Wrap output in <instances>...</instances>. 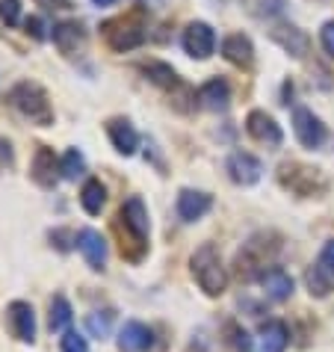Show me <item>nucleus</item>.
I'll use <instances>...</instances> for the list:
<instances>
[{"label":"nucleus","instance_id":"nucleus-1","mask_svg":"<svg viewBox=\"0 0 334 352\" xmlns=\"http://www.w3.org/2000/svg\"><path fill=\"white\" fill-rule=\"evenodd\" d=\"M115 231H119V249H122V258L124 261H142L145 249H148V231H151V222H148V208H145V201L140 195H131L119 217H115Z\"/></svg>","mask_w":334,"mask_h":352},{"label":"nucleus","instance_id":"nucleus-2","mask_svg":"<svg viewBox=\"0 0 334 352\" xmlns=\"http://www.w3.org/2000/svg\"><path fill=\"white\" fill-rule=\"evenodd\" d=\"M281 252V240L269 231H260V234H252L249 243H243V249L237 252V272L240 278L245 281H254L267 270H272V261L278 258Z\"/></svg>","mask_w":334,"mask_h":352},{"label":"nucleus","instance_id":"nucleus-3","mask_svg":"<svg viewBox=\"0 0 334 352\" xmlns=\"http://www.w3.org/2000/svg\"><path fill=\"white\" fill-rule=\"evenodd\" d=\"M104 42L119 54H127L133 47H140L145 38H148V24H145V9L133 6L131 12H124L119 18H110V21L101 24Z\"/></svg>","mask_w":334,"mask_h":352},{"label":"nucleus","instance_id":"nucleus-4","mask_svg":"<svg viewBox=\"0 0 334 352\" xmlns=\"http://www.w3.org/2000/svg\"><path fill=\"white\" fill-rule=\"evenodd\" d=\"M6 98H9V104H12L30 124H38V128H51V124H54L51 98H47V92L38 83H33V80H18L12 89H9Z\"/></svg>","mask_w":334,"mask_h":352},{"label":"nucleus","instance_id":"nucleus-5","mask_svg":"<svg viewBox=\"0 0 334 352\" xmlns=\"http://www.w3.org/2000/svg\"><path fill=\"white\" fill-rule=\"evenodd\" d=\"M190 267H192V276L199 281V287L208 293V296H222L225 287H228V272L222 267L219 252H216L210 243H204V246L195 252Z\"/></svg>","mask_w":334,"mask_h":352},{"label":"nucleus","instance_id":"nucleus-6","mask_svg":"<svg viewBox=\"0 0 334 352\" xmlns=\"http://www.w3.org/2000/svg\"><path fill=\"white\" fill-rule=\"evenodd\" d=\"M278 181L284 190L296 192L299 199H313V195H322L329 190V181H326V175H322V169L302 166V163H281Z\"/></svg>","mask_w":334,"mask_h":352},{"label":"nucleus","instance_id":"nucleus-7","mask_svg":"<svg viewBox=\"0 0 334 352\" xmlns=\"http://www.w3.org/2000/svg\"><path fill=\"white\" fill-rule=\"evenodd\" d=\"M3 322H6L9 335L15 340H21V344H33L36 340V311L30 302H24V299L9 302L3 311Z\"/></svg>","mask_w":334,"mask_h":352},{"label":"nucleus","instance_id":"nucleus-8","mask_svg":"<svg viewBox=\"0 0 334 352\" xmlns=\"http://www.w3.org/2000/svg\"><path fill=\"white\" fill-rule=\"evenodd\" d=\"M181 45L192 60H210L216 51V33L208 21H192V24H186Z\"/></svg>","mask_w":334,"mask_h":352},{"label":"nucleus","instance_id":"nucleus-9","mask_svg":"<svg viewBox=\"0 0 334 352\" xmlns=\"http://www.w3.org/2000/svg\"><path fill=\"white\" fill-rule=\"evenodd\" d=\"M293 131H296V140L304 145V148H320L326 142V124H322L320 116H313V110L308 107H296L293 110Z\"/></svg>","mask_w":334,"mask_h":352},{"label":"nucleus","instance_id":"nucleus-10","mask_svg":"<svg viewBox=\"0 0 334 352\" xmlns=\"http://www.w3.org/2000/svg\"><path fill=\"white\" fill-rule=\"evenodd\" d=\"M225 172H228V178L234 184H240V187H252V184L260 181L263 163L249 151H234L231 157L225 160Z\"/></svg>","mask_w":334,"mask_h":352},{"label":"nucleus","instance_id":"nucleus-11","mask_svg":"<svg viewBox=\"0 0 334 352\" xmlns=\"http://www.w3.org/2000/svg\"><path fill=\"white\" fill-rule=\"evenodd\" d=\"M30 178L42 190H54L56 184H60V178H63L60 160H56V154L47 148V145H38L36 148V157H33V166H30Z\"/></svg>","mask_w":334,"mask_h":352},{"label":"nucleus","instance_id":"nucleus-12","mask_svg":"<svg viewBox=\"0 0 334 352\" xmlns=\"http://www.w3.org/2000/svg\"><path fill=\"white\" fill-rule=\"evenodd\" d=\"M245 131H249L252 140L267 142V145H281V140H284L281 124L275 122L267 110H252L245 116Z\"/></svg>","mask_w":334,"mask_h":352},{"label":"nucleus","instance_id":"nucleus-13","mask_svg":"<svg viewBox=\"0 0 334 352\" xmlns=\"http://www.w3.org/2000/svg\"><path fill=\"white\" fill-rule=\"evenodd\" d=\"M210 208H213V195L204 190H190V187L178 192V204H175V210H178V217L183 222H199Z\"/></svg>","mask_w":334,"mask_h":352},{"label":"nucleus","instance_id":"nucleus-14","mask_svg":"<svg viewBox=\"0 0 334 352\" xmlns=\"http://www.w3.org/2000/svg\"><path fill=\"white\" fill-rule=\"evenodd\" d=\"M77 249H80L83 261L89 263V270H95V272L104 270V263H107V240L101 237V231L83 228L80 234H77Z\"/></svg>","mask_w":334,"mask_h":352},{"label":"nucleus","instance_id":"nucleus-15","mask_svg":"<svg viewBox=\"0 0 334 352\" xmlns=\"http://www.w3.org/2000/svg\"><path fill=\"white\" fill-rule=\"evenodd\" d=\"M51 38H54V45H56V51H60V54L74 56L77 51H83L86 30H83L80 21H60V24H54Z\"/></svg>","mask_w":334,"mask_h":352},{"label":"nucleus","instance_id":"nucleus-16","mask_svg":"<svg viewBox=\"0 0 334 352\" xmlns=\"http://www.w3.org/2000/svg\"><path fill=\"white\" fill-rule=\"evenodd\" d=\"M154 346V331L140 320H127L119 331V349L122 352H148Z\"/></svg>","mask_w":334,"mask_h":352},{"label":"nucleus","instance_id":"nucleus-17","mask_svg":"<svg viewBox=\"0 0 334 352\" xmlns=\"http://www.w3.org/2000/svg\"><path fill=\"white\" fill-rule=\"evenodd\" d=\"M107 136H110L113 148L124 154V157H131V154L140 148V133H136V128L127 119H122V116H115V119L107 122Z\"/></svg>","mask_w":334,"mask_h":352},{"label":"nucleus","instance_id":"nucleus-18","mask_svg":"<svg viewBox=\"0 0 334 352\" xmlns=\"http://www.w3.org/2000/svg\"><path fill=\"white\" fill-rule=\"evenodd\" d=\"M201 107H208L210 113H225L231 107V86L225 77H210L208 83L199 89Z\"/></svg>","mask_w":334,"mask_h":352},{"label":"nucleus","instance_id":"nucleus-19","mask_svg":"<svg viewBox=\"0 0 334 352\" xmlns=\"http://www.w3.org/2000/svg\"><path fill=\"white\" fill-rule=\"evenodd\" d=\"M269 36H272V42H278L284 51L290 56H296V60H302V56L308 54V36H304V30H299L296 24H275Z\"/></svg>","mask_w":334,"mask_h":352},{"label":"nucleus","instance_id":"nucleus-20","mask_svg":"<svg viewBox=\"0 0 334 352\" xmlns=\"http://www.w3.org/2000/svg\"><path fill=\"white\" fill-rule=\"evenodd\" d=\"M140 72L145 74V80H148V83L160 86V89H166V92H175V89H181V86H183V80L178 77V72H175L169 63H163V60L140 63Z\"/></svg>","mask_w":334,"mask_h":352},{"label":"nucleus","instance_id":"nucleus-21","mask_svg":"<svg viewBox=\"0 0 334 352\" xmlns=\"http://www.w3.org/2000/svg\"><path fill=\"white\" fill-rule=\"evenodd\" d=\"M222 56L231 65H237V68H249L254 63V45H252V38L243 36V33H231L222 42Z\"/></svg>","mask_w":334,"mask_h":352},{"label":"nucleus","instance_id":"nucleus-22","mask_svg":"<svg viewBox=\"0 0 334 352\" xmlns=\"http://www.w3.org/2000/svg\"><path fill=\"white\" fill-rule=\"evenodd\" d=\"M260 352H284L290 344V329L284 320H267L260 326Z\"/></svg>","mask_w":334,"mask_h":352},{"label":"nucleus","instance_id":"nucleus-23","mask_svg":"<svg viewBox=\"0 0 334 352\" xmlns=\"http://www.w3.org/2000/svg\"><path fill=\"white\" fill-rule=\"evenodd\" d=\"M260 285H263V290H267V296H269L272 302H284V299L293 296V278H290L281 267H272V270L263 272V276H260Z\"/></svg>","mask_w":334,"mask_h":352},{"label":"nucleus","instance_id":"nucleus-24","mask_svg":"<svg viewBox=\"0 0 334 352\" xmlns=\"http://www.w3.org/2000/svg\"><path fill=\"white\" fill-rule=\"evenodd\" d=\"M80 204H83V210L89 213V217H98V213L104 210V204H107V187L98 178H89L83 184V190H80Z\"/></svg>","mask_w":334,"mask_h":352},{"label":"nucleus","instance_id":"nucleus-25","mask_svg":"<svg viewBox=\"0 0 334 352\" xmlns=\"http://www.w3.org/2000/svg\"><path fill=\"white\" fill-rule=\"evenodd\" d=\"M71 320H74L71 302H68L65 296H54L51 299V317H47V326H51V331H68Z\"/></svg>","mask_w":334,"mask_h":352},{"label":"nucleus","instance_id":"nucleus-26","mask_svg":"<svg viewBox=\"0 0 334 352\" xmlns=\"http://www.w3.org/2000/svg\"><path fill=\"white\" fill-rule=\"evenodd\" d=\"M60 172H63L65 181H77V178H80V175L86 172V157H83V151H80V148H68L63 157H60Z\"/></svg>","mask_w":334,"mask_h":352},{"label":"nucleus","instance_id":"nucleus-27","mask_svg":"<svg viewBox=\"0 0 334 352\" xmlns=\"http://www.w3.org/2000/svg\"><path fill=\"white\" fill-rule=\"evenodd\" d=\"M304 281H308L311 296H320V299H322V296H329V290H331V276L320 267V263H317V267H311V270H308V276H304Z\"/></svg>","mask_w":334,"mask_h":352},{"label":"nucleus","instance_id":"nucleus-28","mask_svg":"<svg viewBox=\"0 0 334 352\" xmlns=\"http://www.w3.org/2000/svg\"><path fill=\"white\" fill-rule=\"evenodd\" d=\"M110 322H113V311H95V314L86 317V326L95 338H107L110 335Z\"/></svg>","mask_w":334,"mask_h":352},{"label":"nucleus","instance_id":"nucleus-29","mask_svg":"<svg viewBox=\"0 0 334 352\" xmlns=\"http://www.w3.org/2000/svg\"><path fill=\"white\" fill-rule=\"evenodd\" d=\"M60 352H89V340L83 335H77V331H63Z\"/></svg>","mask_w":334,"mask_h":352},{"label":"nucleus","instance_id":"nucleus-30","mask_svg":"<svg viewBox=\"0 0 334 352\" xmlns=\"http://www.w3.org/2000/svg\"><path fill=\"white\" fill-rule=\"evenodd\" d=\"M0 21L6 27H15L21 21V0H0Z\"/></svg>","mask_w":334,"mask_h":352},{"label":"nucleus","instance_id":"nucleus-31","mask_svg":"<svg viewBox=\"0 0 334 352\" xmlns=\"http://www.w3.org/2000/svg\"><path fill=\"white\" fill-rule=\"evenodd\" d=\"M228 335H231V344H234V349L237 352H254L252 349V338H249V331L245 329H240V326H228Z\"/></svg>","mask_w":334,"mask_h":352},{"label":"nucleus","instance_id":"nucleus-32","mask_svg":"<svg viewBox=\"0 0 334 352\" xmlns=\"http://www.w3.org/2000/svg\"><path fill=\"white\" fill-rule=\"evenodd\" d=\"M51 243L60 252H68L71 249V243L77 246V234H71V231H65V228H56V231H51Z\"/></svg>","mask_w":334,"mask_h":352},{"label":"nucleus","instance_id":"nucleus-33","mask_svg":"<svg viewBox=\"0 0 334 352\" xmlns=\"http://www.w3.org/2000/svg\"><path fill=\"white\" fill-rule=\"evenodd\" d=\"M24 30H27V36H33L36 42H45V38H47V33H45V21H42V18H36V15H30V18L24 21Z\"/></svg>","mask_w":334,"mask_h":352},{"label":"nucleus","instance_id":"nucleus-34","mask_svg":"<svg viewBox=\"0 0 334 352\" xmlns=\"http://www.w3.org/2000/svg\"><path fill=\"white\" fill-rule=\"evenodd\" d=\"M317 263H320V267L326 270L329 276L334 278V240H329L326 246H322V252H320V261H317Z\"/></svg>","mask_w":334,"mask_h":352},{"label":"nucleus","instance_id":"nucleus-35","mask_svg":"<svg viewBox=\"0 0 334 352\" xmlns=\"http://www.w3.org/2000/svg\"><path fill=\"white\" fill-rule=\"evenodd\" d=\"M320 42H322V51L329 56H334V21H326L320 30Z\"/></svg>","mask_w":334,"mask_h":352},{"label":"nucleus","instance_id":"nucleus-36","mask_svg":"<svg viewBox=\"0 0 334 352\" xmlns=\"http://www.w3.org/2000/svg\"><path fill=\"white\" fill-rule=\"evenodd\" d=\"M15 163V151H12V142L9 140H3V136H0V166H3V169H9V166Z\"/></svg>","mask_w":334,"mask_h":352},{"label":"nucleus","instance_id":"nucleus-37","mask_svg":"<svg viewBox=\"0 0 334 352\" xmlns=\"http://www.w3.org/2000/svg\"><path fill=\"white\" fill-rule=\"evenodd\" d=\"M38 6H45V9H74V0H36Z\"/></svg>","mask_w":334,"mask_h":352},{"label":"nucleus","instance_id":"nucleus-38","mask_svg":"<svg viewBox=\"0 0 334 352\" xmlns=\"http://www.w3.org/2000/svg\"><path fill=\"white\" fill-rule=\"evenodd\" d=\"M95 6H113V3H119V0H92Z\"/></svg>","mask_w":334,"mask_h":352}]
</instances>
